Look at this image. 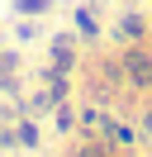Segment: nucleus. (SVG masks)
<instances>
[{
    "instance_id": "obj_1",
    "label": "nucleus",
    "mask_w": 152,
    "mask_h": 157,
    "mask_svg": "<svg viewBox=\"0 0 152 157\" xmlns=\"http://www.w3.org/2000/svg\"><path fill=\"white\" fill-rule=\"evenodd\" d=\"M124 67H128V76L138 81V86H152V57H142V52H128V57H124Z\"/></svg>"
},
{
    "instance_id": "obj_4",
    "label": "nucleus",
    "mask_w": 152,
    "mask_h": 157,
    "mask_svg": "<svg viewBox=\"0 0 152 157\" xmlns=\"http://www.w3.org/2000/svg\"><path fill=\"white\" fill-rule=\"evenodd\" d=\"M147 133H152V114H147Z\"/></svg>"
},
{
    "instance_id": "obj_3",
    "label": "nucleus",
    "mask_w": 152,
    "mask_h": 157,
    "mask_svg": "<svg viewBox=\"0 0 152 157\" xmlns=\"http://www.w3.org/2000/svg\"><path fill=\"white\" fill-rule=\"evenodd\" d=\"M81 157H114V152H109V147H95V143H90V147H86Z\"/></svg>"
},
{
    "instance_id": "obj_2",
    "label": "nucleus",
    "mask_w": 152,
    "mask_h": 157,
    "mask_svg": "<svg viewBox=\"0 0 152 157\" xmlns=\"http://www.w3.org/2000/svg\"><path fill=\"white\" fill-rule=\"evenodd\" d=\"M142 33V19H124V38H138Z\"/></svg>"
}]
</instances>
